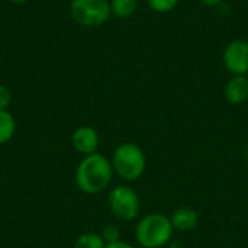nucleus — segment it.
<instances>
[{"instance_id": "1", "label": "nucleus", "mask_w": 248, "mask_h": 248, "mask_svg": "<svg viewBox=\"0 0 248 248\" xmlns=\"http://www.w3.org/2000/svg\"><path fill=\"white\" fill-rule=\"evenodd\" d=\"M112 163L102 154H90L83 158L76 171V183L78 189L87 195L103 192L112 182Z\"/></svg>"}, {"instance_id": "2", "label": "nucleus", "mask_w": 248, "mask_h": 248, "mask_svg": "<svg viewBox=\"0 0 248 248\" xmlns=\"http://www.w3.org/2000/svg\"><path fill=\"white\" fill-rule=\"evenodd\" d=\"M170 217L151 212L140 219L135 228V238L142 248H161L167 246L173 237Z\"/></svg>"}, {"instance_id": "3", "label": "nucleus", "mask_w": 248, "mask_h": 248, "mask_svg": "<svg viewBox=\"0 0 248 248\" xmlns=\"http://www.w3.org/2000/svg\"><path fill=\"white\" fill-rule=\"evenodd\" d=\"M113 171L125 182L138 180L147 167L144 150L134 142H124L116 147L112 157Z\"/></svg>"}, {"instance_id": "4", "label": "nucleus", "mask_w": 248, "mask_h": 248, "mask_svg": "<svg viewBox=\"0 0 248 248\" xmlns=\"http://www.w3.org/2000/svg\"><path fill=\"white\" fill-rule=\"evenodd\" d=\"M70 15L81 26H100L112 16L109 0H71Z\"/></svg>"}, {"instance_id": "5", "label": "nucleus", "mask_w": 248, "mask_h": 248, "mask_svg": "<svg viewBox=\"0 0 248 248\" xmlns=\"http://www.w3.org/2000/svg\"><path fill=\"white\" fill-rule=\"evenodd\" d=\"M108 203H109V209L112 211V214L121 221L135 219L141 209L140 196L132 187L126 185L113 187L109 193Z\"/></svg>"}, {"instance_id": "6", "label": "nucleus", "mask_w": 248, "mask_h": 248, "mask_svg": "<svg viewBox=\"0 0 248 248\" xmlns=\"http://www.w3.org/2000/svg\"><path fill=\"white\" fill-rule=\"evenodd\" d=\"M222 61L228 73L232 76L248 74V41L234 39L224 49Z\"/></svg>"}, {"instance_id": "7", "label": "nucleus", "mask_w": 248, "mask_h": 248, "mask_svg": "<svg viewBox=\"0 0 248 248\" xmlns=\"http://www.w3.org/2000/svg\"><path fill=\"white\" fill-rule=\"evenodd\" d=\"M71 142L80 154L90 155L94 154L99 147V135L92 126H80L73 132Z\"/></svg>"}, {"instance_id": "8", "label": "nucleus", "mask_w": 248, "mask_h": 248, "mask_svg": "<svg viewBox=\"0 0 248 248\" xmlns=\"http://www.w3.org/2000/svg\"><path fill=\"white\" fill-rule=\"evenodd\" d=\"M224 96L231 105H243L248 100V76H232L225 87Z\"/></svg>"}, {"instance_id": "9", "label": "nucleus", "mask_w": 248, "mask_h": 248, "mask_svg": "<svg viewBox=\"0 0 248 248\" xmlns=\"http://www.w3.org/2000/svg\"><path fill=\"white\" fill-rule=\"evenodd\" d=\"M170 221L174 231L189 232L195 230L199 224V214L190 206H180L174 209L170 215Z\"/></svg>"}, {"instance_id": "10", "label": "nucleus", "mask_w": 248, "mask_h": 248, "mask_svg": "<svg viewBox=\"0 0 248 248\" xmlns=\"http://www.w3.org/2000/svg\"><path fill=\"white\" fill-rule=\"evenodd\" d=\"M112 16L126 19L132 16L138 7V0H109Z\"/></svg>"}, {"instance_id": "11", "label": "nucleus", "mask_w": 248, "mask_h": 248, "mask_svg": "<svg viewBox=\"0 0 248 248\" xmlns=\"http://www.w3.org/2000/svg\"><path fill=\"white\" fill-rule=\"evenodd\" d=\"M16 131V122L12 113L7 110H0V145L12 140Z\"/></svg>"}, {"instance_id": "12", "label": "nucleus", "mask_w": 248, "mask_h": 248, "mask_svg": "<svg viewBox=\"0 0 248 248\" xmlns=\"http://www.w3.org/2000/svg\"><path fill=\"white\" fill-rule=\"evenodd\" d=\"M106 243L102 238V235L94 234V232H87V234H81L77 240L74 248H105Z\"/></svg>"}, {"instance_id": "13", "label": "nucleus", "mask_w": 248, "mask_h": 248, "mask_svg": "<svg viewBox=\"0 0 248 248\" xmlns=\"http://www.w3.org/2000/svg\"><path fill=\"white\" fill-rule=\"evenodd\" d=\"M180 0H147L148 7L155 13H169L177 7Z\"/></svg>"}, {"instance_id": "14", "label": "nucleus", "mask_w": 248, "mask_h": 248, "mask_svg": "<svg viewBox=\"0 0 248 248\" xmlns=\"http://www.w3.org/2000/svg\"><path fill=\"white\" fill-rule=\"evenodd\" d=\"M102 238L105 240L106 244L116 243L121 240V230L116 225H108L102 232Z\"/></svg>"}, {"instance_id": "15", "label": "nucleus", "mask_w": 248, "mask_h": 248, "mask_svg": "<svg viewBox=\"0 0 248 248\" xmlns=\"http://www.w3.org/2000/svg\"><path fill=\"white\" fill-rule=\"evenodd\" d=\"M12 102V93L7 86L0 84V110H7Z\"/></svg>"}, {"instance_id": "16", "label": "nucleus", "mask_w": 248, "mask_h": 248, "mask_svg": "<svg viewBox=\"0 0 248 248\" xmlns=\"http://www.w3.org/2000/svg\"><path fill=\"white\" fill-rule=\"evenodd\" d=\"M105 248H135V247H134V246H131V244H129V243H126V241L119 240V241H116V243L106 244V247Z\"/></svg>"}, {"instance_id": "17", "label": "nucleus", "mask_w": 248, "mask_h": 248, "mask_svg": "<svg viewBox=\"0 0 248 248\" xmlns=\"http://www.w3.org/2000/svg\"><path fill=\"white\" fill-rule=\"evenodd\" d=\"M199 1L202 4L208 6V7H217V6H219V4L224 3V0H199Z\"/></svg>"}, {"instance_id": "18", "label": "nucleus", "mask_w": 248, "mask_h": 248, "mask_svg": "<svg viewBox=\"0 0 248 248\" xmlns=\"http://www.w3.org/2000/svg\"><path fill=\"white\" fill-rule=\"evenodd\" d=\"M10 1H13V3H25L26 0H10Z\"/></svg>"}, {"instance_id": "19", "label": "nucleus", "mask_w": 248, "mask_h": 248, "mask_svg": "<svg viewBox=\"0 0 248 248\" xmlns=\"http://www.w3.org/2000/svg\"><path fill=\"white\" fill-rule=\"evenodd\" d=\"M169 248H183L182 246H177V244H173V246H170Z\"/></svg>"}, {"instance_id": "20", "label": "nucleus", "mask_w": 248, "mask_h": 248, "mask_svg": "<svg viewBox=\"0 0 248 248\" xmlns=\"http://www.w3.org/2000/svg\"><path fill=\"white\" fill-rule=\"evenodd\" d=\"M247 76H248V74H247Z\"/></svg>"}]
</instances>
